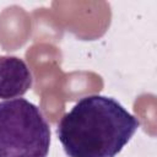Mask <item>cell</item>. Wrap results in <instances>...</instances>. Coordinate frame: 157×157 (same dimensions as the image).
I'll use <instances>...</instances> for the list:
<instances>
[{"label": "cell", "instance_id": "3", "mask_svg": "<svg viewBox=\"0 0 157 157\" xmlns=\"http://www.w3.org/2000/svg\"><path fill=\"white\" fill-rule=\"evenodd\" d=\"M33 77L23 59L13 55L0 56V98L23 96L32 87Z\"/></svg>", "mask_w": 157, "mask_h": 157}, {"label": "cell", "instance_id": "2", "mask_svg": "<svg viewBox=\"0 0 157 157\" xmlns=\"http://www.w3.org/2000/svg\"><path fill=\"white\" fill-rule=\"evenodd\" d=\"M50 126L40 109L25 98L0 102V157H47Z\"/></svg>", "mask_w": 157, "mask_h": 157}, {"label": "cell", "instance_id": "1", "mask_svg": "<svg viewBox=\"0 0 157 157\" xmlns=\"http://www.w3.org/2000/svg\"><path fill=\"white\" fill-rule=\"evenodd\" d=\"M139 126L140 121L114 98L90 94L60 119L56 135L69 157H115Z\"/></svg>", "mask_w": 157, "mask_h": 157}]
</instances>
